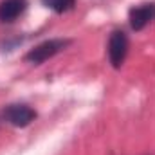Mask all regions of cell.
Returning a JSON list of instances; mask_svg holds the SVG:
<instances>
[{"instance_id": "obj_1", "label": "cell", "mask_w": 155, "mask_h": 155, "mask_svg": "<svg viewBox=\"0 0 155 155\" xmlns=\"http://www.w3.org/2000/svg\"><path fill=\"white\" fill-rule=\"evenodd\" d=\"M69 43H71V40H63V38H54V40L41 41L40 45H36L35 49H31V51L25 54V60H27L29 63L40 65V63L47 61L49 58L56 56L58 52H61Z\"/></svg>"}, {"instance_id": "obj_2", "label": "cell", "mask_w": 155, "mask_h": 155, "mask_svg": "<svg viewBox=\"0 0 155 155\" xmlns=\"http://www.w3.org/2000/svg\"><path fill=\"white\" fill-rule=\"evenodd\" d=\"M128 54V38L123 31H114L108 40V58L114 69H119Z\"/></svg>"}, {"instance_id": "obj_3", "label": "cell", "mask_w": 155, "mask_h": 155, "mask_svg": "<svg viewBox=\"0 0 155 155\" xmlns=\"http://www.w3.org/2000/svg\"><path fill=\"white\" fill-rule=\"evenodd\" d=\"M4 117L5 121H9L13 126H18V128H24L27 124H31L35 119H36V112L27 107V105H9L5 107L4 110Z\"/></svg>"}, {"instance_id": "obj_4", "label": "cell", "mask_w": 155, "mask_h": 155, "mask_svg": "<svg viewBox=\"0 0 155 155\" xmlns=\"http://www.w3.org/2000/svg\"><path fill=\"white\" fill-rule=\"evenodd\" d=\"M152 20H155V4H143L130 9V27L134 31L144 29Z\"/></svg>"}, {"instance_id": "obj_5", "label": "cell", "mask_w": 155, "mask_h": 155, "mask_svg": "<svg viewBox=\"0 0 155 155\" xmlns=\"http://www.w3.org/2000/svg\"><path fill=\"white\" fill-rule=\"evenodd\" d=\"M27 9V0H2L0 2V22H13Z\"/></svg>"}, {"instance_id": "obj_6", "label": "cell", "mask_w": 155, "mask_h": 155, "mask_svg": "<svg viewBox=\"0 0 155 155\" xmlns=\"http://www.w3.org/2000/svg\"><path fill=\"white\" fill-rule=\"evenodd\" d=\"M41 4L56 13H67L74 7L76 0H41Z\"/></svg>"}]
</instances>
